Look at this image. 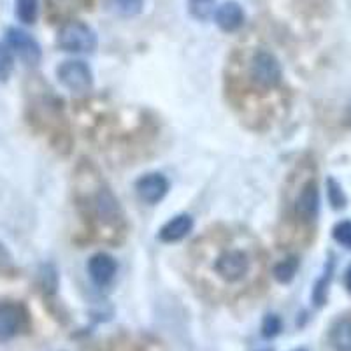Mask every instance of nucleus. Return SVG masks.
I'll use <instances>...</instances> for the list:
<instances>
[{
	"mask_svg": "<svg viewBox=\"0 0 351 351\" xmlns=\"http://www.w3.org/2000/svg\"><path fill=\"white\" fill-rule=\"evenodd\" d=\"M58 48L67 53H93L97 49V34L83 21H69L58 30Z\"/></svg>",
	"mask_w": 351,
	"mask_h": 351,
	"instance_id": "f257e3e1",
	"label": "nucleus"
},
{
	"mask_svg": "<svg viewBox=\"0 0 351 351\" xmlns=\"http://www.w3.org/2000/svg\"><path fill=\"white\" fill-rule=\"evenodd\" d=\"M250 76H252L253 83L256 86L263 88V90H269V88H274L281 83V65L278 62L272 53L269 51H256L252 58V64H250Z\"/></svg>",
	"mask_w": 351,
	"mask_h": 351,
	"instance_id": "f03ea898",
	"label": "nucleus"
},
{
	"mask_svg": "<svg viewBox=\"0 0 351 351\" xmlns=\"http://www.w3.org/2000/svg\"><path fill=\"white\" fill-rule=\"evenodd\" d=\"M56 76L71 92H88L93 84L92 69L83 60H67L58 65Z\"/></svg>",
	"mask_w": 351,
	"mask_h": 351,
	"instance_id": "7ed1b4c3",
	"label": "nucleus"
},
{
	"mask_svg": "<svg viewBox=\"0 0 351 351\" xmlns=\"http://www.w3.org/2000/svg\"><path fill=\"white\" fill-rule=\"evenodd\" d=\"M5 39H8V46L12 49V53H16L20 56V60H23L27 65H37L43 58L40 44L21 28H8Z\"/></svg>",
	"mask_w": 351,
	"mask_h": 351,
	"instance_id": "20e7f679",
	"label": "nucleus"
},
{
	"mask_svg": "<svg viewBox=\"0 0 351 351\" xmlns=\"http://www.w3.org/2000/svg\"><path fill=\"white\" fill-rule=\"evenodd\" d=\"M216 274L227 283H237L250 272V258L241 250H228L215 262Z\"/></svg>",
	"mask_w": 351,
	"mask_h": 351,
	"instance_id": "39448f33",
	"label": "nucleus"
},
{
	"mask_svg": "<svg viewBox=\"0 0 351 351\" xmlns=\"http://www.w3.org/2000/svg\"><path fill=\"white\" fill-rule=\"evenodd\" d=\"M136 190L143 202L156 204L167 195L169 180L160 172H152V174H146L137 180Z\"/></svg>",
	"mask_w": 351,
	"mask_h": 351,
	"instance_id": "423d86ee",
	"label": "nucleus"
},
{
	"mask_svg": "<svg viewBox=\"0 0 351 351\" xmlns=\"http://www.w3.org/2000/svg\"><path fill=\"white\" fill-rule=\"evenodd\" d=\"M319 211V192L315 181H307L295 200V215L302 221H315Z\"/></svg>",
	"mask_w": 351,
	"mask_h": 351,
	"instance_id": "0eeeda50",
	"label": "nucleus"
},
{
	"mask_svg": "<svg viewBox=\"0 0 351 351\" xmlns=\"http://www.w3.org/2000/svg\"><path fill=\"white\" fill-rule=\"evenodd\" d=\"M25 327V313L16 304H0V341L16 337Z\"/></svg>",
	"mask_w": 351,
	"mask_h": 351,
	"instance_id": "6e6552de",
	"label": "nucleus"
},
{
	"mask_svg": "<svg viewBox=\"0 0 351 351\" xmlns=\"http://www.w3.org/2000/svg\"><path fill=\"white\" fill-rule=\"evenodd\" d=\"M116 260L108 253H97L88 262V274L97 287H108L116 276Z\"/></svg>",
	"mask_w": 351,
	"mask_h": 351,
	"instance_id": "1a4fd4ad",
	"label": "nucleus"
},
{
	"mask_svg": "<svg viewBox=\"0 0 351 351\" xmlns=\"http://www.w3.org/2000/svg\"><path fill=\"white\" fill-rule=\"evenodd\" d=\"M215 21L223 32H236L244 23V9L236 0H227L215 11Z\"/></svg>",
	"mask_w": 351,
	"mask_h": 351,
	"instance_id": "9d476101",
	"label": "nucleus"
},
{
	"mask_svg": "<svg viewBox=\"0 0 351 351\" xmlns=\"http://www.w3.org/2000/svg\"><path fill=\"white\" fill-rule=\"evenodd\" d=\"M95 213L99 216L100 221H104L108 225H116L118 219L121 218V209L120 204L116 200V197L112 195V192L109 188H99V192L95 195Z\"/></svg>",
	"mask_w": 351,
	"mask_h": 351,
	"instance_id": "9b49d317",
	"label": "nucleus"
},
{
	"mask_svg": "<svg viewBox=\"0 0 351 351\" xmlns=\"http://www.w3.org/2000/svg\"><path fill=\"white\" fill-rule=\"evenodd\" d=\"M193 228V218L190 215H178L169 219L164 227L160 228L158 237L164 243H178L186 237Z\"/></svg>",
	"mask_w": 351,
	"mask_h": 351,
	"instance_id": "f8f14e48",
	"label": "nucleus"
},
{
	"mask_svg": "<svg viewBox=\"0 0 351 351\" xmlns=\"http://www.w3.org/2000/svg\"><path fill=\"white\" fill-rule=\"evenodd\" d=\"M330 344L335 351H351V319H341L332 327Z\"/></svg>",
	"mask_w": 351,
	"mask_h": 351,
	"instance_id": "ddd939ff",
	"label": "nucleus"
},
{
	"mask_svg": "<svg viewBox=\"0 0 351 351\" xmlns=\"http://www.w3.org/2000/svg\"><path fill=\"white\" fill-rule=\"evenodd\" d=\"M332 276H334V260H328L324 276L316 281L315 288H313V302H315V306L322 307L325 302H327L328 287H330Z\"/></svg>",
	"mask_w": 351,
	"mask_h": 351,
	"instance_id": "4468645a",
	"label": "nucleus"
},
{
	"mask_svg": "<svg viewBox=\"0 0 351 351\" xmlns=\"http://www.w3.org/2000/svg\"><path fill=\"white\" fill-rule=\"evenodd\" d=\"M108 8L118 16L132 18L143 12L144 0H108Z\"/></svg>",
	"mask_w": 351,
	"mask_h": 351,
	"instance_id": "2eb2a0df",
	"label": "nucleus"
},
{
	"mask_svg": "<svg viewBox=\"0 0 351 351\" xmlns=\"http://www.w3.org/2000/svg\"><path fill=\"white\" fill-rule=\"evenodd\" d=\"M297 269H299V260L295 256H290V258L281 260L280 263H276L274 269H272V276H274L278 283L287 285L295 278Z\"/></svg>",
	"mask_w": 351,
	"mask_h": 351,
	"instance_id": "dca6fc26",
	"label": "nucleus"
},
{
	"mask_svg": "<svg viewBox=\"0 0 351 351\" xmlns=\"http://www.w3.org/2000/svg\"><path fill=\"white\" fill-rule=\"evenodd\" d=\"M37 12H39V0H16V16L21 23H36Z\"/></svg>",
	"mask_w": 351,
	"mask_h": 351,
	"instance_id": "f3484780",
	"label": "nucleus"
},
{
	"mask_svg": "<svg viewBox=\"0 0 351 351\" xmlns=\"http://www.w3.org/2000/svg\"><path fill=\"white\" fill-rule=\"evenodd\" d=\"M188 9L197 20H208L215 14L216 0H188Z\"/></svg>",
	"mask_w": 351,
	"mask_h": 351,
	"instance_id": "a211bd4d",
	"label": "nucleus"
},
{
	"mask_svg": "<svg viewBox=\"0 0 351 351\" xmlns=\"http://www.w3.org/2000/svg\"><path fill=\"white\" fill-rule=\"evenodd\" d=\"M327 193L328 200H330L334 209H343L346 206V195H344L343 188H341V184L337 181L332 180V178L327 181Z\"/></svg>",
	"mask_w": 351,
	"mask_h": 351,
	"instance_id": "6ab92c4d",
	"label": "nucleus"
},
{
	"mask_svg": "<svg viewBox=\"0 0 351 351\" xmlns=\"http://www.w3.org/2000/svg\"><path fill=\"white\" fill-rule=\"evenodd\" d=\"M283 328V322L278 315H267L262 322V335L265 339H274L276 335H280Z\"/></svg>",
	"mask_w": 351,
	"mask_h": 351,
	"instance_id": "aec40b11",
	"label": "nucleus"
},
{
	"mask_svg": "<svg viewBox=\"0 0 351 351\" xmlns=\"http://www.w3.org/2000/svg\"><path fill=\"white\" fill-rule=\"evenodd\" d=\"M332 236L337 243L351 250V221H348V219L346 221H339L332 230Z\"/></svg>",
	"mask_w": 351,
	"mask_h": 351,
	"instance_id": "412c9836",
	"label": "nucleus"
},
{
	"mask_svg": "<svg viewBox=\"0 0 351 351\" xmlns=\"http://www.w3.org/2000/svg\"><path fill=\"white\" fill-rule=\"evenodd\" d=\"M12 64V49L5 44H0V80H5L11 74Z\"/></svg>",
	"mask_w": 351,
	"mask_h": 351,
	"instance_id": "4be33fe9",
	"label": "nucleus"
},
{
	"mask_svg": "<svg viewBox=\"0 0 351 351\" xmlns=\"http://www.w3.org/2000/svg\"><path fill=\"white\" fill-rule=\"evenodd\" d=\"M344 285H346L348 291L351 293V265H350V269L346 271V276H344Z\"/></svg>",
	"mask_w": 351,
	"mask_h": 351,
	"instance_id": "5701e85b",
	"label": "nucleus"
},
{
	"mask_svg": "<svg viewBox=\"0 0 351 351\" xmlns=\"http://www.w3.org/2000/svg\"><path fill=\"white\" fill-rule=\"evenodd\" d=\"M344 125H346V127H351V104L348 106L346 112H344Z\"/></svg>",
	"mask_w": 351,
	"mask_h": 351,
	"instance_id": "b1692460",
	"label": "nucleus"
},
{
	"mask_svg": "<svg viewBox=\"0 0 351 351\" xmlns=\"http://www.w3.org/2000/svg\"><path fill=\"white\" fill-rule=\"evenodd\" d=\"M293 351H307V350H304V348H299V350H293Z\"/></svg>",
	"mask_w": 351,
	"mask_h": 351,
	"instance_id": "393cba45",
	"label": "nucleus"
}]
</instances>
